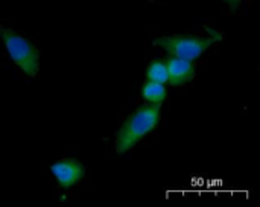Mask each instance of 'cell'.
I'll use <instances>...</instances> for the list:
<instances>
[{"label":"cell","instance_id":"obj_7","mask_svg":"<svg viewBox=\"0 0 260 207\" xmlns=\"http://www.w3.org/2000/svg\"><path fill=\"white\" fill-rule=\"evenodd\" d=\"M146 79L166 84L168 82V69H166V61L163 60H155L148 66L146 70Z\"/></svg>","mask_w":260,"mask_h":207},{"label":"cell","instance_id":"obj_1","mask_svg":"<svg viewBox=\"0 0 260 207\" xmlns=\"http://www.w3.org/2000/svg\"><path fill=\"white\" fill-rule=\"evenodd\" d=\"M161 121V111L158 105H142L120 125L114 148L117 154H126L139 142H142L149 133H152Z\"/></svg>","mask_w":260,"mask_h":207},{"label":"cell","instance_id":"obj_2","mask_svg":"<svg viewBox=\"0 0 260 207\" xmlns=\"http://www.w3.org/2000/svg\"><path fill=\"white\" fill-rule=\"evenodd\" d=\"M2 43L11 58V61L29 78L37 76L40 67V55L35 46L27 41L23 35L17 34L12 29H0Z\"/></svg>","mask_w":260,"mask_h":207},{"label":"cell","instance_id":"obj_4","mask_svg":"<svg viewBox=\"0 0 260 207\" xmlns=\"http://www.w3.org/2000/svg\"><path fill=\"white\" fill-rule=\"evenodd\" d=\"M50 174L62 189H70L81 183L85 175V166L75 159H62L50 166Z\"/></svg>","mask_w":260,"mask_h":207},{"label":"cell","instance_id":"obj_5","mask_svg":"<svg viewBox=\"0 0 260 207\" xmlns=\"http://www.w3.org/2000/svg\"><path fill=\"white\" fill-rule=\"evenodd\" d=\"M166 69H168V82L174 87H180L195 78L197 69L193 61L171 56L166 60Z\"/></svg>","mask_w":260,"mask_h":207},{"label":"cell","instance_id":"obj_6","mask_svg":"<svg viewBox=\"0 0 260 207\" xmlns=\"http://www.w3.org/2000/svg\"><path fill=\"white\" fill-rule=\"evenodd\" d=\"M142 96L148 104L152 105H160L161 102H165L166 96H168V90L165 87V84L160 82H154V81H148L143 84L142 87Z\"/></svg>","mask_w":260,"mask_h":207},{"label":"cell","instance_id":"obj_3","mask_svg":"<svg viewBox=\"0 0 260 207\" xmlns=\"http://www.w3.org/2000/svg\"><path fill=\"white\" fill-rule=\"evenodd\" d=\"M218 38L213 37H193V35H165L155 38L154 44L163 49L171 56L184 60H198Z\"/></svg>","mask_w":260,"mask_h":207},{"label":"cell","instance_id":"obj_8","mask_svg":"<svg viewBox=\"0 0 260 207\" xmlns=\"http://www.w3.org/2000/svg\"><path fill=\"white\" fill-rule=\"evenodd\" d=\"M224 3H227L229 6H232V8H235V6H238L242 0H222Z\"/></svg>","mask_w":260,"mask_h":207}]
</instances>
